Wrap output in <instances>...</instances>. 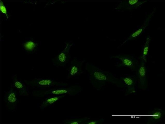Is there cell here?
I'll list each match as a JSON object with an SVG mask.
<instances>
[{
	"label": "cell",
	"mask_w": 165,
	"mask_h": 124,
	"mask_svg": "<svg viewBox=\"0 0 165 124\" xmlns=\"http://www.w3.org/2000/svg\"><path fill=\"white\" fill-rule=\"evenodd\" d=\"M73 43H68L64 49L53 60V65L57 67H64L69 62L70 59L69 50Z\"/></svg>",
	"instance_id": "obj_6"
},
{
	"label": "cell",
	"mask_w": 165,
	"mask_h": 124,
	"mask_svg": "<svg viewBox=\"0 0 165 124\" xmlns=\"http://www.w3.org/2000/svg\"><path fill=\"white\" fill-rule=\"evenodd\" d=\"M121 80L127 87V94L135 92V80L134 78L129 76H123L121 78Z\"/></svg>",
	"instance_id": "obj_14"
},
{
	"label": "cell",
	"mask_w": 165,
	"mask_h": 124,
	"mask_svg": "<svg viewBox=\"0 0 165 124\" xmlns=\"http://www.w3.org/2000/svg\"><path fill=\"white\" fill-rule=\"evenodd\" d=\"M0 10L3 13L5 14L7 18H8L7 10L6 8L2 2H1L0 3Z\"/></svg>",
	"instance_id": "obj_19"
},
{
	"label": "cell",
	"mask_w": 165,
	"mask_h": 124,
	"mask_svg": "<svg viewBox=\"0 0 165 124\" xmlns=\"http://www.w3.org/2000/svg\"><path fill=\"white\" fill-rule=\"evenodd\" d=\"M150 39L149 37H147L146 39L145 44L143 49L142 56V57L143 59H146V57L148 53L149 44Z\"/></svg>",
	"instance_id": "obj_17"
},
{
	"label": "cell",
	"mask_w": 165,
	"mask_h": 124,
	"mask_svg": "<svg viewBox=\"0 0 165 124\" xmlns=\"http://www.w3.org/2000/svg\"><path fill=\"white\" fill-rule=\"evenodd\" d=\"M146 61V59L141 57L140 62L137 63V69L139 86L143 90H145L147 88L148 85Z\"/></svg>",
	"instance_id": "obj_5"
},
{
	"label": "cell",
	"mask_w": 165,
	"mask_h": 124,
	"mask_svg": "<svg viewBox=\"0 0 165 124\" xmlns=\"http://www.w3.org/2000/svg\"><path fill=\"white\" fill-rule=\"evenodd\" d=\"M90 119V118L87 117L81 118H72L64 120L62 121V123L66 124H84Z\"/></svg>",
	"instance_id": "obj_15"
},
{
	"label": "cell",
	"mask_w": 165,
	"mask_h": 124,
	"mask_svg": "<svg viewBox=\"0 0 165 124\" xmlns=\"http://www.w3.org/2000/svg\"><path fill=\"white\" fill-rule=\"evenodd\" d=\"M18 94L16 90L11 84L7 91L4 92L3 101L6 109L14 111L17 108L18 102Z\"/></svg>",
	"instance_id": "obj_4"
},
{
	"label": "cell",
	"mask_w": 165,
	"mask_h": 124,
	"mask_svg": "<svg viewBox=\"0 0 165 124\" xmlns=\"http://www.w3.org/2000/svg\"><path fill=\"white\" fill-rule=\"evenodd\" d=\"M112 57L120 61V63L117 65L118 67H127L132 71H135L137 69V61L135 58L130 55H119Z\"/></svg>",
	"instance_id": "obj_7"
},
{
	"label": "cell",
	"mask_w": 165,
	"mask_h": 124,
	"mask_svg": "<svg viewBox=\"0 0 165 124\" xmlns=\"http://www.w3.org/2000/svg\"><path fill=\"white\" fill-rule=\"evenodd\" d=\"M38 46L37 43L31 39L25 41L23 44L24 49L25 50L30 52L33 51L35 50Z\"/></svg>",
	"instance_id": "obj_16"
},
{
	"label": "cell",
	"mask_w": 165,
	"mask_h": 124,
	"mask_svg": "<svg viewBox=\"0 0 165 124\" xmlns=\"http://www.w3.org/2000/svg\"><path fill=\"white\" fill-rule=\"evenodd\" d=\"M155 9L146 18L143 24L138 29L132 33L121 44L122 45L130 40L134 39L140 35L149 25L152 18L155 13Z\"/></svg>",
	"instance_id": "obj_11"
},
{
	"label": "cell",
	"mask_w": 165,
	"mask_h": 124,
	"mask_svg": "<svg viewBox=\"0 0 165 124\" xmlns=\"http://www.w3.org/2000/svg\"><path fill=\"white\" fill-rule=\"evenodd\" d=\"M164 114V112L161 109H154L148 113L147 123L154 124L159 122L163 117Z\"/></svg>",
	"instance_id": "obj_12"
},
{
	"label": "cell",
	"mask_w": 165,
	"mask_h": 124,
	"mask_svg": "<svg viewBox=\"0 0 165 124\" xmlns=\"http://www.w3.org/2000/svg\"><path fill=\"white\" fill-rule=\"evenodd\" d=\"M104 122V120L103 118H101L97 119H90L86 122L84 124H97L103 123Z\"/></svg>",
	"instance_id": "obj_18"
},
{
	"label": "cell",
	"mask_w": 165,
	"mask_h": 124,
	"mask_svg": "<svg viewBox=\"0 0 165 124\" xmlns=\"http://www.w3.org/2000/svg\"><path fill=\"white\" fill-rule=\"evenodd\" d=\"M82 90V87L80 86L74 85L66 87L51 88L48 89H36L32 91L31 95L38 97L63 95L74 96L79 94Z\"/></svg>",
	"instance_id": "obj_2"
},
{
	"label": "cell",
	"mask_w": 165,
	"mask_h": 124,
	"mask_svg": "<svg viewBox=\"0 0 165 124\" xmlns=\"http://www.w3.org/2000/svg\"><path fill=\"white\" fill-rule=\"evenodd\" d=\"M24 81L29 87L36 89L68 86V84L66 82L48 78H35Z\"/></svg>",
	"instance_id": "obj_3"
},
{
	"label": "cell",
	"mask_w": 165,
	"mask_h": 124,
	"mask_svg": "<svg viewBox=\"0 0 165 124\" xmlns=\"http://www.w3.org/2000/svg\"><path fill=\"white\" fill-rule=\"evenodd\" d=\"M145 0H127L120 3L114 9L120 11L136 9L145 3Z\"/></svg>",
	"instance_id": "obj_10"
},
{
	"label": "cell",
	"mask_w": 165,
	"mask_h": 124,
	"mask_svg": "<svg viewBox=\"0 0 165 124\" xmlns=\"http://www.w3.org/2000/svg\"><path fill=\"white\" fill-rule=\"evenodd\" d=\"M84 60H79L77 58H74L71 61L68 68L67 79L79 76L83 74V71L82 66Z\"/></svg>",
	"instance_id": "obj_8"
},
{
	"label": "cell",
	"mask_w": 165,
	"mask_h": 124,
	"mask_svg": "<svg viewBox=\"0 0 165 124\" xmlns=\"http://www.w3.org/2000/svg\"><path fill=\"white\" fill-rule=\"evenodd\" d=\"M12 80L11 84L17 91L19 96H26L29 95V87L24 81L18 78L16 75H13Z\"/></svg>",
	"instance_id": "obj_9"
},
{
	"label": "cell",
	"mask_w": 165,
	"mask_h": 124,
	"mask_svg": "<svg viewBox=\"0 0 165 124\" xmlns=\"http://www.w3.org/2000/svg\"><path fill=\"white\" fill-rule=\"evenodd\" d=\"M85 68L90 83L96 89H100L107 82L111 83L118 86L121 85V80L112 73L103 70L92 64L86 63Z\"/></svg>",
	"instance_id": "obj_1"
},
{
	"label": "cell",
	"mask_w": 165,
	"mask_h": 124,
	"mask_svg": "<svg viewBox=\"0 0 165 124\" xmlns=\"http://www.w3.org/2000/svg\"><path fill=\"white\" fill-rule=\"evenodd\" d=\"M66 95H51L46 97L40 106V109L43 110L47 107L51 106L64 97Z\"/></svg>",
	"instance_id": "obj_13"
}]
</instances>
